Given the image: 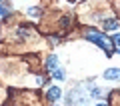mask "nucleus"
I'll return each instance as SVG.
<instances>
[{
  "instance_id": "1",
  "label": "nucleus",
  "mask_w": 120,
  "mask_h": 106,
  "mask_svg": "<svg viewBox=\"0 0 120 106\" xmlns=\"http://www.w3.org/2000/svg\"><path fill=\"white\" fill-rule=\"evenodd\" d=\"M86 40H90V42H94L96 46H100V48H104V50L110 54V40L104 36V34H100V32H96V30H90V32H86Z\"/></svg>"
},
{
  "instance_id": "2",
  "label": "nucleus",
  "mask_w": 120,
  "mask_h": 106,
  "mask_svg": "<svg viewBox=\"0 0 120 106\" xmlns=\"http://www.w3.org/2000/svg\"><path fill=\"white\" fill-rule=\"evenodd\" d=\"M68 102H70V106H88V94L82 88H74L68 94Z\"/></svg>"
},
{
  "instance_id": "3",
  "label": "nucleus",
  "mask_w": 120,
  "mask_h": 106,
  "mask_svg": "<svg viewBox=\"0 0 120 106\" xmlns=\"http://www.w3.org/2000/svg\"><path fill=\"white\" fill-rule=\"evenodd\" d=\"M104 78L106 80H120V68H108L104 72Z\"/></svg>"
},
{
  "instance_id": "4",
  "label": "nucleus",
  "mask_w": 120,
  "mask_h": 106,
  "mask_svg": "<svg viewBox=\"0 0 120 106\" xmlns=\"http://www.w3.org/2000/svg\"><path fill=\"white\" fill-rule=\"evenodd\" d=\"M60 88L58 86H50V88H48V92H46V96H48V100H58L60 98Z\"/></svg>"
},
{
  "instance_id": "5",
  "label": "nucleus",
  "mask_w": 120,
  "mask_h": 106,
  "mask_svg": "<svg viewBox=\"0 0 120 106\" xmlns=\"http://www.w3.org/2000/svg\"><path fill=\"white\" fill-rule=\"evenodd\" d=\"M56 64H58V58H56L54 54H50V56L46 58V70H54Z\"/></svg>"
},
{
  "instance_id": "6",
  "label": "nucleus",
  "mask_w": 120,
  "mask_h": 106,
  "mask_svg": "<svg viewBox=\"0 0 120 106\" xmlns=\"http://www.w3.org/2000/svg\"><path fill=\"white\" fill-rule=\"evenodd\" d=\"M118 26H120L118 20H106L104 22V30H116Z\"/></svg>"
},
{
  "instance_id": "7",
  "label": "nucleus",
  "mask_w": 120,
  "mask_h": 106,
  "mask_svg": "<svg viewBox=\"0 0 120 106\" xmlns=\"http://www.w3.org/2000/svg\"><path fill=\"white\" fill-rule=\"evenodd\" d=\"M88 96H92V98H100L102 96V90L98 88V86H92V88H90V94Z\"/></svg>"
},
{
  "instance_id": "8",
  "label": "nucleus",
  "mask_w": 120,
  "mask_h": 106,
  "mask_svg": "<svg viewBox=\"0 0 120 106\" xmlns=\"http://www.w3.org/2000/svg\"><path fill=\"white\" fill-rule=\"evenodd\" d=\"M54 78H56V80H64V78H66L64 70H56V72H54Z\"/></svg>"
},
{
  "instance_id": "9",
  "label": "nucleus",
  "mask_w": 120,
  "mask_h": 106,
  "mask_svg": "<svg viewBox=\"0 0 120 106\" xmlns=\"http://www.w3.org/2000/svg\"><path fill=\"white\" fill-rule=\"evenodd\" d=\"M28 16H40V10L38 8H32V6H30V8H28Z\"/></svg>"
},
{
  "instance_id": "10",
  "label": "nucleus",
  "mask_w": 120,
  "mask_h": 106,
  "mask_svg": "<svg viewBox=\"0 0 120 106\" xmlns=\"http://www.w3.org/2000/svg\"><path fill=\"white\" fill-rule=\"evenodd\" d=\"M6 14H8V8L6 6H0V16H6Z\"/></svg>"
},
{
  "instance_id": "11",
  "label": "nucleus",
  "mask_w": 120,
  "mask_h": 106,
  "mask_svg": "<svg viewBox=\"0 0 120 106\" xmlns=\"http://www.w3.org/2000/svg\"><path fill=\"white\" fill-rule=\"evenodd\" d=\"M96 106H108V104H96Z\"/></svg>"
},
{
  "instance_id": "12",
  "label": "nucleus",
  "mask_w": 120,
  "mask_h": 106,
  "mask_svg": "<svg viewBox=\"0 0 120 106\" xmlns=\"http://www.w3.org/2000/svg\"><path fill=\"white\" fill-rule=\"evenodd\" d=\"M0 2H2V0H0Z\"/></svg>"
}]
</instances>
